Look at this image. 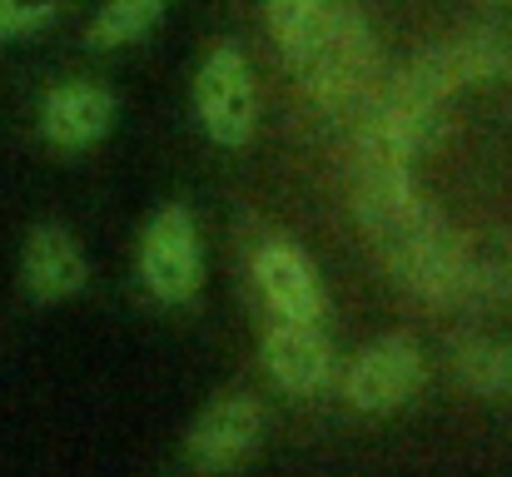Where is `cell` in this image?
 Listing matches in <instances>:
<instances>
[{
  "mask_svg": "<svg viewBox=\"0 0 512 477\" xmlns=\"http://www.w3.org/2000/svg\"><path fill=\"white\" fill-rule=\"evenodd\" d=\"M294 70L329 115H358L378 95V50H373L368 25L348 5H339V15L324 30V40L314 45V55Z\"/></svg>",
  "mask_w": 512,
  "mask_h": 477,
  "instance_id": "1",
  "label": "cell"
},
{
  "mask_svg": "<svg viewBox=\"0 0 512 477\" xmlns=\"http://www.w3.org/2000/svg\"><path fill=\"white\" fill-rule=\"evenodd\" d=\"M388 269L403 279L408 294H418L423 304H438V309H458V304L483 299V294H478L473 244L458 239L443 219H433V224L418 229L398 254H388Z\"/></svg>",
  "mask_w": 512,
  "mask_h": 477,
  "instance_id": "2",
  "label": "cell"
},
{
  "mask_svg": "<svg viewBox=\"0 0 512 477\" xmlns=\"http://www.w3.org/2000/svg\"><path fill=\"white\" fill-rule=\"evenodd\" d=\"M194 110H199V125L214 145L224 150H239L254 140V125H259V90H254V70L244 60L239 45H214L194 75Z\"/></svg>",
  "mask_w": 512,
  "mask_h": 477,
  "instance_id": "3",
  "label": "cell"
},
{
  "mask_svg": "<svg viewBox=\"0 0 512 477\" xmlns=\"http://www.w3.org/2000/svg\"><path fill=\"white\" fill-rule=\"evenodd\" d=\"M204 279V249H199V224L184 204L155 209L140 239V284L160 304H184L199 294Z\"/></svg>",
  "mask_w": 512,
  "mask_h": 477,
  "instance_id": "4",
  "label": "cell"
},
{
  "mask_svg": "<svg viewBox=\"0 0 512 477\" xmlns=\"http://www.w3.org/2000/svg\"><path fill=\"white\" fill-rule=\"evenodd\" d=\"M264 448V408L249 393H219L204 403L194 428L184 433V458L194 473H234Z\"/></svg>",
  "mask_w": 512,
  "mask_h": 477,
  "instance_id": "5",
  "label": "cell"
},
{
  "mask_svg": "<svg viewBox=\"0 0 512 477\" xmlns=\"http://www.w3.org/2000/svg\"><path fill=\"white\" fill-rule=\"evenodd\" d=\"M423 383V353L408 333H383L373 338L353 363H348V403L358 413H393L403 408Z\"/></svg>",
  "mask_w": 512,
  "mask_h": 477,
  "instance_id": "6",
  "label": "cell"
},
{
  "mask_svg": "<svg viewBox=\"0 0 512 477\" xmlns=\"http://www.w3.org/2000/svg\"><path fill=\"white\" fill-rule=\"evenodd\" d=\"M20 284L35 304H65L90 284V259L60 224H35L20 254Z\"/></svg>",
  "mask_w": 512,
  "mask_h": 477,
  "instance_id": "7",
  "label": "cell"
},
{
  "mask_svg": "<svg viewBox=\"0 0 512 477\" xmlns=\"http://www.w3.org/2000/svg\"><path fill=\"white\" fill-rule=\"evenodd\" d=\"M249 269H254V284H259L264 304L274 309V318H294V323H319L324 318V284L294 244L264 239L254 249Z\"/></svg>",
  "mask_w": 512,
  "mask_h": 477,
  "instance_id": "8",
  "label": "cell"
},
{
  "mask_svg": "<svg viewBox=\"0 0 512 477\" xmlns=\"http://www.w3.org/2000/svg\"><path fill=\"white\" fill-rule=\"evenodd\" d=\"M110 125H115V95L90 80L55 85L40 105V135L55 150H90L95 140L110 135Z\"/></svg>",
  "mask_w": 512,
  "mask_h": 477,
  "instance_id": "9",
  "label": "cell"
},
{
  "mask_svg": "<svg viewBox=\"0 0 512 477\" xmlns=\"http://www.w3.org/2000/svg\"><path fill=\"white\" fill-rule=\"evenodd\" d=\"M264 363L274 373V383L294 398L304 393H319L334 373V348L329 338L314 328V323H294V318H279L269 333H264Z\"/></svg>",
  "mask_w": 512,
  "mask_h": 477,
  "instance_id": "10",
  "label": "cell"
},
{
  "mask_svg": "<svg viewBox=\"0 0 512 477\" xmlns=\"http://www.w3.org/2000/svg\"><path fill=\"white\" fill-rule=\"evenodd\" d=\"M269 30L279 40V50L289 55V65H304L314 55V45L324 40V30L339 15V0H264Z\"/></svg>",
  "mask_w": 512,
  "mask_h": 477,
  "instance_id": "11",
  "label": "cell"
},
{
  "mask_svg": "<svg viewBox=\"0 0 512 477\" xmlns=\"http://www.w3.org/2000/svg\"><path fill=\"white\" fill-rule=\"evenodd\" d=\"M458 45H463V55L473 65V80L508 75L512 70V0H478L473 30Z\"/></svg>",
  "mask_w": 512,
  "mask_h": 477,
  "instance_id": "12",
  "label": "cell"
},
{
  "mask_svg": "<svg viewBox=\"0 0 512 477\" xmlns=\"http://www.w3.org/2000/svg\"><path fill=\"white\" fill-rule=\"evenodd\" d=\"M453 378L458 388L478 393V398H498L512 393V343L498 338H463L453 348Z\"/></svg>",
  "mask_w": 512,
  "mask_h": 477,
  "instance_id": "13",
  "label": "cell"
},
{
  "mask_svg": "<svg viewBox=\"0 0 512 477\" xmlns=\"http://www.w3.org/2000/svg\"><path fill=\"white\" fill-rule=\"evenodd\" d=\"M165 10H170V0H105L95 10V20L85 25V45H95V50L135 45L140 35H150L160 25Z\"/></svg>",
  "mask_w": 512,
  "mask_h": 477,
  "instance_id": "14",
  "label": "cell"
},
{
  "mask_svg": "<svg viewBox=\"0 0 512 477\" xmlns=\"http://www.w3.org/2000/svg\"><path fill=\"white\" fill-rule=\"evenodd\" d=\"M473 259H478V294L512 309V229L493 234L483 249H473Z\"/></svg>",
  "mask_w": 512,
  "mask_h": 477,
  "instance_id": "15",
  "label": "cell"
},
{
  "mask_svg": "<svg viewBox=\"0 0 512 477\" xmlns=\"http://www.w3.org/2000/svg\"><path fill=\"white\" fill-rule=\"evenodd\" d=\"M60 15V0H0V40L30 35Z\"/></svg>",
  "mask_w": 512,
  "mask_h": 477,
  "instance_id": "16",
  "label": "cell"
},
{
  "mask_svg": "<svg viewBox=\"0 0 512 477\" xmlns=\"http://www.w3.org/2000/svg\"><path fill=\"white\" fill-rule=\"evenodd\" d=\"M508 75H512V70H508Z\"/></svg>",
  "mask_w": 512,
  "mask_h": 477,
  "instance_id": "17",
  "label": "cell"
}]
</instances>
